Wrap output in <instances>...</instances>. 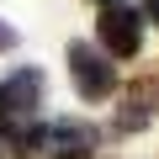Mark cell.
<instances>
[{"instance_id": "cell-5", "label": "cell", "mask_w": 159, "mask_h": 159, "mask_svg": "<svg viewBox=\"0 0 159 159\" xmlns=\"http://www.w3.org/2000/svg\"><path fill=\"white\" fill-rule=\"evenodd\" d=\"M11 43H16V32H11L6 21H0V48H11Z\"/></svg>"}, {"instance_id": "cell-1", "label": "cell", "mask_w": 159, "mask_h": 159, "mask_svg": "<svg viewBox=\"0 0 159 159\" xmlns=\"http://www.w3.org/2000/svg\"><path fill=\"white\" fill-rule=\"evenodd\" d=\"M37 106H43V69H16L6 85H0V127L16 133L21 143H37V138L21 133V117H32Z\"/></svg>"}, {"instance_id": "cell-3", "label": "cell", "mask_w": 159, "mask_h": 159, "mask_svg": "<svg viewBox=\"0 0 159 159\" xmlns=\"http://www.w3.org/2000/svg\"><path fill=\"white\" fill-rule=\"evenodd\" d=\"M96 37H101V48H106V58H133V53L143 48V21H138V11H127V6H106L101 21H96Z\"/></svg>"}, {"instance_id": "cell-6", "label": "cell", "mask_w": 159, "mask_h": 159, "mask_svg": "<svg viewBox=\"0 0 159 159\" xmlns=\"http://www.w3.org/2000/svg\"><path fill=\"white\" fill-rule=\"evenodd\" d=\"M148 16H154V21H159V0H148Z\"/></svg>"}, {"instance_id": "cell-2", "label": "cell", "mask_w": 159, "mask_h": 159, "mask_svg": "<svg viewBox=\"0 0 159 159\" xmlns=\"http://www.w3.org/2000/svg\"><path fill=\"white\" fill-rule=\"evenodd\" d=\"M69 74H74V90L85 96V101H106L117 90V69L101 48L90 43H69Z\"/></svg>"}, {"instance_id": "cell-4", "label": "cell", "mask_w": 159, "mask_h": 159, "mask_svg": "<svg viewBox=\"0 0 159 159\" xmlns=\"http://www.w3.org/2000/svg\"><path fill=\"white\" fill-rule=\"evenodd\" d=\"M37 143H53L58 159H85V148L96 143V133H90V127H80V122H58V127H48Z\"/></svg>"}]
</instances>
